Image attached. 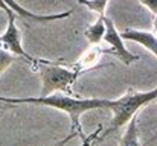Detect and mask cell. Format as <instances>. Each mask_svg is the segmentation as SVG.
I'll use <instances>...</instances> for the list:
<instances>
[{
  "label": "cell",
  "instance_id": "cell-1",
  "mask_svg": "<svg viewBox=\"0 0 157 146\" xmlns=\"http://www.w3.org/2000/svg\"><path fill=\"white\" fill-rule=\"evenodd\" d=\"M0 103L6 105H18V103H34V105H44L55 110L64 111L70 119V131H76L79 137L84 140L86 136L81 128V116L87 111L93 110H108L111 100L110 99H98V97H76L69 96L64 93H52L49 96L38 97H5L0 96Z\"/></svg>",
  "mask_w": 157,
  "mask_h": 146
},
{
  "label": "cell",
  "instance_id": "cell-2",
  "mask_svg": "<svg viewBox=\"0 0 157 146\" xmlns=\"http://www.w3.org/2000/svg\"><path fill=\"white\" fill-rule=\"evenodd\" d=\"M31 67L34 72L38 73L41 79V97L49 96L52 93H64L69 96H75L72 87L81 75L75 66L67 67L63 61H51L40 58Z\"/></svg>",
  "mask_w": 157,
  "mask_h": 146
},
{
  "label": "cell",
  "instance_id": "cell-3",
  "mask_svg": "<svg viewBox=\"0 0 157 146\" xmlns=\"http://www.w3.org/2000/svg\"><path fill=\"white\" fill-rule=\"evenodd\" d=\"M157 97V87L154 90L150 92H134V90H128L124 96L117 97L116 100H111L110 103V111L113 113V119L110 126L99 133L96 140H104L107 136H110L111 133H114L116 129H119L121 126L127 125L130 122V119L139 113V110L145 105H148L150 102L156 100Z\"/></svg>",
  "mask_w": 157,
  "mask_h": 146
},
{
  "label": "cell",
  "instance_id": "cell-4",
  "mask_svg": "<svg viewBox=\"0 0 157 146\" xmlns=\"http://www.w3.org/2000/svg\"><path fill=\"white\" fill-rule=\"evenodd\" d=\"M6 15H8V28H6V31L0 35V46L5 49V50H8L9 53L15 55L18 59L26 61L29 66L35 64L40 58H34L32 55H29V53L23 49V46H21L20 31H18V28H17V24H15V21H17V18H18L17 14L12 12V11H9V12H6Z\"/></svg>",
  "mask_w": 157,
  "mask_h": 146
},
{
  "label": "cell",
  "instance_id": "cell-5",
  "mask_svg": "<svg viewBox=\"0 0 157 146\" xmlns=\"http://www.w3.org/2000/svg\"><path fill=\"white\" fill-rule=\"evenodd\" d=\"M104 23H105L104 41L110 46V50H104V53H110V55L116 56V58H117L122 64H125V66H130V64L139 61V56H137V55L131 53L128 49L125 47L124 40H122L121 34L117 32V29H116L113 20L105 15Z\"/></svg>",
  "mask_w": 157,
  "mask_h": 146
},
{
  "label": "cell",
  "instance_id": "cell-6",
  "mask_svg": "<svg viewBox=\"0 0 157 146\" xmlns=\"http://www.w3.org/2000/svg\"><path fill=\"white\" fill-rule=\"evenodd\" d=\"M3 2L11 11H14L17 14V17L26 20L28 23H51V21H55V20H63L66 17H70L72 12L75 11V8H72V9L66 11V12H58V14H51V15H40V14H34V12L25 9L15 0H3Z\"/></svg>",
  "mask_w": 157,
  "mask_h": 146
},
{
  "label": "cell",
  "instance_id": "cell-7",
  "mask_svg": "<svg viewBox=\"0 0 157 146\" xmlns=\"http://www.w3.org/2000/svg\"><path fill=\"white\" fill-rule=\"evenodd\" d=\"M121 37H122V40L139 43L140 46H144L148 52H151L154 56H157V35L156 34L147 32V31H137V29H125L124 32H121Z\"/></svg>",
  "mask_w": 157,
  "mask_h": 146
},
{
  "label": "cell",
  "instance_id": "cell-8",
  "mask_svg": "<svg viewBox=\"0 0 157 146\" xmlns=\"http://www.w3.org/2000/svg\"><path fill=\"white\" fill-rule=\"evenodd\" d=\"M104 18H105V15H98L96 21L92 23V24L84 31V35H86L87 41H89L92 46H98V44L104 40V34H105Z\"/></svg>",
  "mask_w": 157,
  "mask_h": 146
},
{
  "label": "cell",
  "instance_id": "cell-9",
  "mask_svg": "<svg viewBox=\"0 0 157 146\" xmlns=\"http://www.w3.org/2000/svg\"><path fill=\"white\" fill-rule=\"evenodd\" d=\"M137 119H139V113L130 119V122L127 123V129L119 140V146H140L139 133H137Z\"/></svg>",
  "mask_w": 157,
  "mask_h": 146
},
{
  "label": "cell",
  "instance_id": "cell-10",
  "mask_svg": "<svg viewBox=\"0 0 157 146\" xmlns=\"http://www.w3.org/2000/svg\"><path fill=\"white\" fill-rule=\"evenodd\" d=\"M102 53H104V50H101L99 47L89 49V50L79 58V61H78L76 64H73V66L79 70V73H82V72L92 69V67L96 64V61H99V56H101Z\"/></svg>",
  "mask_w": 157,
  "mask_h": 146
},
{
  "label": "cell",
  "instance_id": "cell-11",
  "mask_svg": "<svg viewBox=\"0 0 157 146\" xmlns=\"http://www.w3.org/2000/svg\"><path fill=\"white\" fill-rule=\"evenodd\" d=\"M78 3L87 6L92 12L98 15H105V8L108 5V0H78Z\"/></svg>",
  "mask_w": 157,
  "mask_h": 146
},
{
  "label": "cell",
  "instance_id": "cell-12",
  "mask_svg": "<svg viewBox=\"0 0 157 146\" xmlns=\"http://www.w3.org/2000/svg\"><path fill=\"white\" fill-rule=\"evenodd\" d=\"M18 58L15 56V55H12V53H9L8 50H5V49L0 46V76H2V73L6 70V69H9V66L14 62V61H17Z\"/></svg>",
  "mask_w": 157,
  "mask_h": 146
},
{
  "label": "cell",
  "instance_id": "cell-13",
  "mask_svg": "<svg viewBox=\"0 0 157 146\" xmlns=\"http://www.w3.org/2000/svg\"><path fill=\"white\" fill-rule=\"evenodd\" d=\"M79 134L76 133V131H70L69 134H67V137H64V139H61V140H58L56 143H53V145H49V146H66L70 140H73L75 137H78Z\"/></svg>",
  "mask_w": 157,
  "mask_h": 146
},
{
  "label": "cell",
  "instance_id": "cell-14",
  "mask_svg": "<svg viewBox=\"0 0 157 146\" xmlns=\"http://www.w3.org/2000/svg\"><path fill=\"white\" fill-rule=\"evenodd\" d=\"M144 6H147L150 11H151V14L156 17L157 15V0H139Z\"/></svg>",
  "mask_w": 157,
  "mask_h": 146
},
{
  "label": "cell",
  "instance_id": "cell-15",
  "mask_svg": "<svg viewBox=\"0 0 157 146\" xmlns=\"http://www.w3.org/2000/svg\"><path fill=\"white\" fill-rule=\"evenodd\" d=\"M153 26H154V34L157 35V15L153 18Z\"/></svg>",
  "mask_w": 157,
  "mask_h": 146
},
{
  "label": "cell",
  "instance_id": "cell-16",
  "mask_svg": "<svg viewBox=\"0 0 157 146\" xmlns=\"http://www.w3.org/2000/svg\"><path fill=\"white\" fill-rule=\"evenodd\" d=\"M156 100H157V97H156ZM157 139V129H156V134H154V137H153V140H156Z\"/></svg>",
  "mask_w": 157,
  "mask_h": 146
},
{
  "label": "cell",
  "instance_id": "cell-17",
  "mask_svg": "<svg viewBox=\"0 0 157 146\" xmlns=\"http://www.w3.org/2000/svg\"><path fill=\"white\" fill-rule=\"evenodd\" d=\"M0 110H2V108H0Z\"/></svg>",
  "mask_w": 157,
  "mask_h": 146
}]
</instances>
